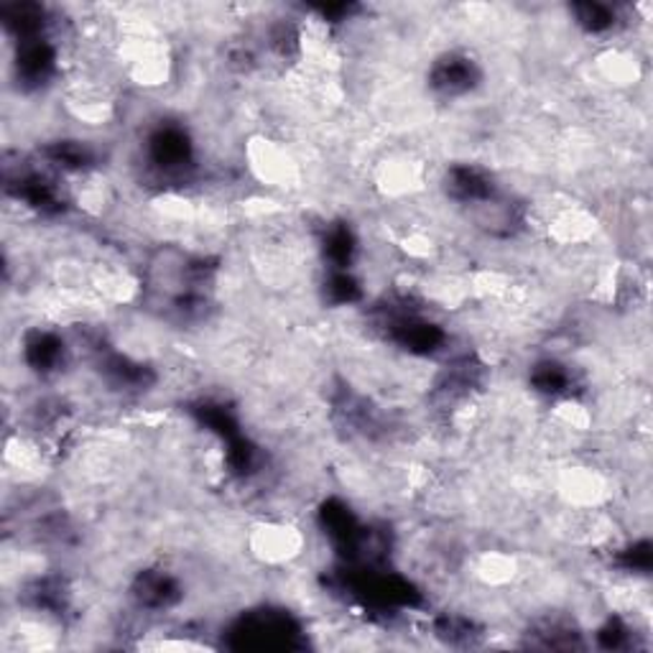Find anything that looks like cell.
Masks as SVG:
<instances>
[{
    "mask_svg": "<svg viewBox=\"0 0 653 653\" xmlns=\"http://www.w3.org/2000/svg\"><path fill=\"white\" fill-rule=\"evenodd\" d=\"M483 72L477 62L460 51H447L429 67V87L442 97H462L480 85Z\"/></svg>",
    "mask_w": 653,
    "mask_h": 653,
    "instance_id": "6da1fadb",
    "label": "cell"
},
{
    "mask_svg": "<svg viewBox=\"0 0 653 653\" xmlns=\"http://www.w3.org/2000/svg\"><path fill=\"white\" fill-rule=\"evenodd\" d=\"M572 16L574 24L582 28V32L603 36L615 28V11L610 5L603 3H580L572 5Z\"/></svg>",
    "mask_w": 653,
    "mask_h": 653,
    "instance_id": "7a4b0ae2",
    "label": "cell"
}]
</instances>
